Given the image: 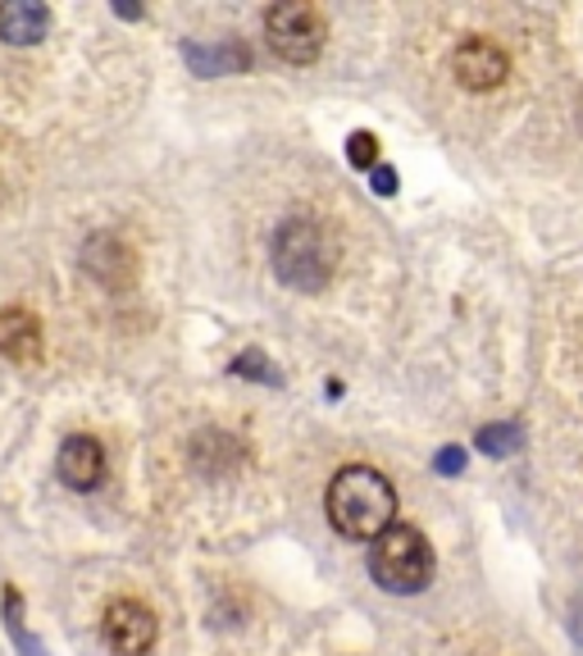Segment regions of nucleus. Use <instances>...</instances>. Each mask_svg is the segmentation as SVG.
Here are the masks:
<instances>
[{"mask_svg":"<svg viewBox=\"0 0 583 656\" xmlns=\"http://www.w3.org/2000/svg\"><path fill=\"white\" fill-rule=\"evenodd\" d=\"M324 507H329V520L342 538L374 543L378 533H387L397 524V488L374 466H346L333 475Z\"/></svg>","mask_w":583,"mask_h":656,"instance_id":"obj_1","label":"nucleus"},{"mask_svg":"<svg viewBox=\"0 0 583 656\" xmlns=\"http://www.w3.org/2000/svg\"><path fill=\"white\" fill-rule=\"evenodd\" d=\"M337 247L315 219H288L274 233V274L296 292H320L333 279Z\"/></svg>","mask_w":583,"mask_h":656,"instance_id":"obj_2","label":"nucleus"},{"mask_svg":"<svg viewBox=\"0 0 583 656\" xmlns=\"http://www.w3.org/2000/svg\"><path fill=\"white\" fill-rule=\"evenodd\" d=\"M369 574L383 593H419L434 579V548L415 524H393L369 543Z\"/></svg>","mask_w":583,"mask_h":656,"instance_id":"obj_3","label":"nucleus"},{"mask_svg":"<svg viewBox=\"0 0 583 656\" xmlns=\"http://www.w3.org/2000/svg\"><path fill=\"white\" fill-rule=\"evenodd\" d=\"M264 37H269V51L288 64H310L320 60L324 42H329V23L320 10L301 6V0H283L264 14Z\"/></svg>","mask_w":583,"mask_h":656,"instance_id":"obj_4","label":"nucleus"},{"mask_svg":"<svg viewBox=\"0 0 583 656\" xmlns=\"http://www.w3.org/2000/svg\"><path fill=\"white\" fill-rule=\"evenodd\" d=\"M101 634H105L110 652H119V656H146V652L155 647V634H160V625H155V615H150L146 602L119 597V602L105 606Z\"/></svg>","mask_w":583,"mask_h":656,"instance_id":"obj_5","label":"nucleus"},{"mask_svg":"<svg viewBox=\"0 0 583 656\" xmlns=\"http://www.w3.org/2000/svg\"><path fill=\"white\" fill-rule=\"evenodd\" d=\"M451 73H456V83L460 87H470V92H492L507 83V55H501L492 42H483V37H470V42H460L456 55H451Z\"/></svg>","mask_w":583,"mask_h":656,"instance_id":"obj_6","label":"nucleus"},{"mask_svg":"<svg viewBox=\"0 0 583 656\" xmlns=\"http://www.w3.org/2000/svg\"><path fill=\"white\" fill-rule=\"evenodd\" d=\"M55 475L73 492L101 488V479H105V447L92 434H69L60 442V456H55Z\"/></svg>","mask_w":583,"mask_h":656,"instance_id":"obj_7","label":"nucleus"},{"mask_svg":"<svg viewBox=\"0 0 583 656\" xmlns=\"http://www.w3.org/2000/svg\"><path fill=\"white\" fill-rule=\"evenodd\" d=\"M0 356L14 365H37L42 361V324H37L32 311H0Z\"/></svg>","mask_w":583,"mask_h":656,"instance_id":"obj_8","label":"nucleus"},{"mask_svg":"<svg viewBox=\"0 0 583 656\" xmlns=\"http://www.w3.org/2000/svg\"><path fill=\"white\" fill-rule=\"evenodd\" d=\"M51 28V10L37 6V0H14V6L0 10V37H6L10 46H32L42 42Z\"/></svg>","mask_w":583,"mask_h":656,"instance_id":"obj_9","label":"nucleus"},{"mask_svg":"<svg viewBox=\"0 0 583 656\" xmlns=\"http://www.w3.org/2000/svg\"><path fill=\"white\" fill-rule=\"evenodd\" d=\"M133 251L114 238V233H96L92 242H87V274L92 279H101L105 288H119V274H110V264H119L124 274H133V260H128Z\"/></svg>","mask_w":583,"mask_h":656,"instance_id":"obj_10","label":"nucleus"},{"mask_svg":"<svg viewBox=\"0 0 583 656\" xmlns=\"http://www.w3.org/2000/svg\"><path fill=\"white\" fill-rule=\"evenodd\" d=\"M183 55L191 60V69L197 73H206V79H219V73H232V69H247L251 64V55H247V46H183Z\"/></svg>","mask_w":583,"mask_h":656,"instance_id":"obj_11","label":"nucleus"},{"mask_svg":"<svg viewBox=\"0 0 583 656\" xmlns=\"http://www.w3.org/2000/svg\"><path fill=\"white\" fill-rule=\"evenodd\" d=\"M520 447H524L520 424H483L479 429V451L488 456H516Z\"/></svg>","mask_w":583,"mask_h":656,"instance_id":"obj_12","label":"nucleus"},{"mask_svg":"<svg viewBox=\"0 0 583 656\" xmlns=\"http://www.w3.org/2000/svg\"><path fill=\"white\" fill-rule=\"evenodd\" d=\"M346 160H352L356 169H378V142H374V133H352L346 137Z\"/></svg>","mask_w":583,"mask_h":656,"instance_id":"obj_13","label":"nucleus"},{"mask_svg":"<svg viewBox=\"0 0 583 656\" xmlns=\"http://www.w3.org/2000/svg\"><path fill=\"white\" fill-rule=\"evenodd\" d=\"M232 374H242V378H260V383H274V378H279L274 369H264V356H260V352H242L238 361H232Z\"/></svg>","mask_w":583,"mask_h":656,"instance_id":"obj_14","label":"nucleus"},{"mask_svg":"<svg viewBox=\"0 0 583 656\" xmlns=\"http://www.w3.org/2000/svg\"><path fill=\"white\" fill-rule=\"evenodd\" d=\"M434 466H438V475H460L465 470V451L460 447H443Z\"/></svg>","mask_w":583,"mask_h":656,"instance_id":"obj_15","label":"nucleus"},{"mask_svg":"<svg viewBox=\"0 0 583 656\" xmlns=\"http://www.w3.org/2000/svg\"><path fill=\"white\" fill-rule=\"evenodd\" d=\"M369 178H374L369 187L378 191V197H393V191H397V169H393V165H378Z\"/></svg>","mask_w":583,"mask_h":656,"instance_id":"obj_16","label":"nucleus"},{"mask_svg":"<svg viewBox=\"0 0 583 656\" xmlns=\"http://www.w3.org/2000/svg\"><path fill=\"white\" fill-rule=\"evenodd\" d=\"M570 629H574V643L583 647V597L574 602V615H570Z\"/></svg>","mask_w":583,"mask_h":656,"instance_id":"obj_17","label":"nucleus"}]
</instances>
